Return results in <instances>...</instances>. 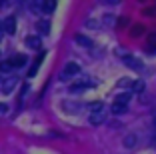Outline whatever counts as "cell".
Segmentation results:
<instances>
[{
	"label": "cell",
	"mask_w": 156,
	"mask_h": 154,
	"mask_svg": "<svg viewBox=\"0 0 156 154\" xmlns=\"http://www.w3.org/2000/svg\"><path fill=\"white\" fill-rule=\"evenodd\" d=\"M78 72H80V66H78L76 62H68L64 68H62V72H60V78H62V80H68V78L76 76Z\"/></svg>",
	"instance_id": "cell-1"
},
{
	"label": "cell",
	"mask_w": 156,
	"mask_h": 154,
	"mask_svg": "<svg viewBox=\"0 0 156 154\" xmlns=\"http://www.w3.org/2000/svg\"><path fill=\"white\" fill-rule=\"evenodd\" d=\"M118 54L122 56V62L126 64V66H128V68H132V70H138V72L142 70V62H140V60H138V58H134V56L126 54V52H118Z\"/></svg>",
	"instance_id": "cell-2"
},
{
	"label": "cell",
	"mask_w": 156,
	"mask_h": 154,
	"mask_svg": "<svg viewBox=\"0 0 156 154\" xmlns=\"http://www.w3.org/2000/svg\"><path fill=\"white\" fill-rule=\"evenodd\" d=\"M2 30H4L6 34H14V30H16V18H14V16H8V18L2 22Z\"/></svg>",
	"instance_id": "cell-3"
},
{
	"label": "cell",
	"mask_w": 156,
	"mask_h": 154,
	"mask_svg": "<svg viewBox=\"0 0 156 154\" xmlns=\"http://www.w3.org/2000/svg\"><path fill=\"white\" fill-rule=\"evenodd\" d=\"M104 120H106V114H104V110H102V112H96V114H90V124H94V126L102 124Z\"/></svg>",
	"instance_id": "cell-4"
},
{
	"label": "cell",
	"mask_w": 156,
	"mask_h": 154,
	"mask_svg": "<svg viewBox=\"0 0 156 154\" xmlns=\"http://www.w3.org/2000/svg\"><path fill=\"white\" fill-rule=\"evenodd\" d=\"M74 40H76L80 46H86V48H92V46H94V42H92L88 36H82V34H76V36H74Z\"/></svg>",
	"instance_id": "cell-5"
},
{
	"label": "cell",
	"mask_w": 156,
	"mask_h": 154,
	"mask_svg": "<svg viewBox=\"0 0 156 154\" xmlns=\"http://www.w3.org/2000/svg\"><path fill=\"white\" fill-rule=\"evenodd\" d=\"M10 64H12V68L16 66H24V64H26V56L24 54H16V56H12V58H10Z\"/></svg>",
	"instance_id": "cell-6"
},
{
	"label": "cell",
	"mask_w": 156,
	"mask_h": 154,
	"mask_svg": "<svg viewBox=\"0 0 156 154\" xmlns=\"http://www.w3.org/2000/svg\"><path fill=\"white\" fill-rule=\"evenodd\" d=\"M40 44H42V42H40V36H28L26 38V46H28V48H40Z\"/></svg>",
	"instance_id": "cell-7"
},
{
	"label": "cell",
	"mask_w": 156,
	"mask_h": 154,
	"mask_svg": "<svg viewBox=\"0 0 156 154\" xmlns=\"http://www.w3.org/2000/svg\"><path fill=\"white\" fill-rule=\"evenodd\" d=\"M36 30L40 32V34H48V30H50L48 20H38V22H36Z\"/></svg>",
	"instance_id": "cell-8"
},
{
	"label": "cell",
	"mask_w": 156,
	"mask_h": 154,
	"mask_svg": "<svg viewBox=\"0 0 156 154\" xmlns=\"http://www.w3.org/2000/svg\"><path fill=\"white\" fill-rule=\"evenodd\" d=\"M42 58H44V54H40L38 56L36 60H34V64H32V68H30V70H28V76L32 78L34 74H36V70H38V66H40V62H42Z\"/></svg>",
	"instance_id": "cell-9"
},
{
	"label": "cell",
	"mask_w": 156,
	"mask_h": 154,
	"mask_svg": "<svg viewBox=\"0 0 156 154\" xmlns=\"http://www.w3.org/2000/svg\"><path fill=\"white\" fill-rule=\"evenodd\" d=\"M88 110H90L92 114L102 112V110H104V104H102V102H90V104H88Z\"/></svg>",
	"instance_id": "cell-10"
},
{
	"label": "cell",
	"mask_w": 156,
	"mask_h": 154,
	"mask_svg": "<svg viewBox=\"0 0 156 154\" xmlns=\"http://www.w3.org/2000/svg\"><path fill=\"white\" fill-rule=\"evenodd\" d=\"M54 8H56V2H52V0H46V2L40 4V10H44V12H52Z\"/></svg>",
	"instance_id": "cell-11"
},
{
	"label": "cell",
	"mask_w": 156,
	"mask_h": 154,
	"mask_svg": "<svg viewBox=\"0 0 156 154\" xmlns=\"http://www.w3.org/2000/svg\"><path fill=\"white\" fill-rule=\"evenodd\" d=\"M126 108H128L126 104H118V102H114V104H112V114H124Z\"/></svg>",
	"instance_id": "cell-12"
},
{
	"label": "cell",
	"mask_w": 156,
	"mask_h": 154,
	"mask_svg": "<svg viewBox=\"0 0 156 154\" xmlns=\"http://www.w3.org/2000/svg\"><path fill=\"white\" fill-rule=\"evenodd\" d=\"M130 88H132L134 92H142V90H144V84H142V80H132Z\"/></svg>",
	"instance_id": "cell-13"
},
{
	"label": "cell",
	"mask_w": 156,
	"mask_h": 154,
	"mask_svg": "<svg viewBox=\"0 0 156 154\" xmlns=\"http://www.w3.org/2000/svg\"><path fill=\"white\" fill-rule=\"evenodd\" d=\"M10 70H12V64H10V60L0 62V72H10Z\"/></svg>",
	"instance_id": "cell-14"
},
{
	"label": "cell",
	"mask_w": 156,
	"mask_h": 154,
	"mask_svg": "<svg viewBox=\"0 0 156 154\" xmlns=\"http://www.w3.org/2000/svg\"><path fill=\"white\" fill-rule=\"evenodd\" d=\"M14 84H16V80H14V78H10V80H6V84L2 86V90H4V92H10L14 88Z\"/></svg>",
	"instance_id": "cell-15"
},
{
	"label": "cell",
	"mask_w": 156,
	"mask_h": 154,
	"mask_svg": "<svg viewBox=\"0 0 156 154\" xmlns=\"http://www.w3.org/2000/svg\"><path fill=\"white\" fill-rule=\"evenodd\" d=\"M128 100H130V94H120L118 98H116V102H118V104H126V106H128Z\"/></svg>",
	"instance_id": "cell-16"
},
{
	"label": "cell",
	"mask_w": 156,
	"mask_h": 154,
	"mask_svg": "<svg viewBox=\"0 0 156 154\" xmlns=\"http://www.w3.org/2000/svg\"><path fill=\"white\" fill-rule=\"evenodd\" d=\"M120 84H122V86H128V88H130L132 80H130V78H122V80H120Z\"/></svg>",
	"instance_id": "cell-17"
},
{
	"label": "cell",
	"mask_w": 156,
	"mask_h": 154,
	"mask_svg": "<svg viewBox=\"0 0 156 154\" xmlns=\"http://www.w3.org/2000/svg\"><path fill=\"white\" fill-rule=\"evenodd\" d=\"M134 142H136V138H134V136H128V138H126V146H132Z\"/></svg>",
	"instance_id": "cell-18"
},
{
	"label": "cell",
	"mask_w": 156,
	"mask_h": 154,
	"mask_svg": "<svg viewBox=\"0 0 156 154\" xmlns=\"http://www.w3.org/2000/svg\"><path fill=\"white\" fill-rule=\"evenodd\" d=\"M6 110H8V106H6V104H0V112H6Z\"/></svg>",
	"instance_id": "cell-19"
},
{
	"label": "cell",
	"mask_w": 156,
	"mask_h": 154,
	"mask_svg": "<svg viewBox=\"0 0 156 154\" xmlns=\"http://www.w3.org/2000/svg\"><path fill=\"white\" fill-rule=\"evenodd\" d=\"M2 34H4V30H2V24H0V38H2Z\"/></svg>",
	"instance_id": "cell-20"
},
{
	"label": "cell",
	"mask_w": 156,
	"mask_h": 154,
	"mask_svg": "<svg viewBox=\"0 0 156 154\" xmlns=\"http://www.w3.org/2000/svg\"><path fill=\"white\" fill-rule=\"evenodd\" d=\"M152 146H156V136H154V138H152Z\"/></svg>",
	"instance_id": "cell-21"
}]
</instances>
